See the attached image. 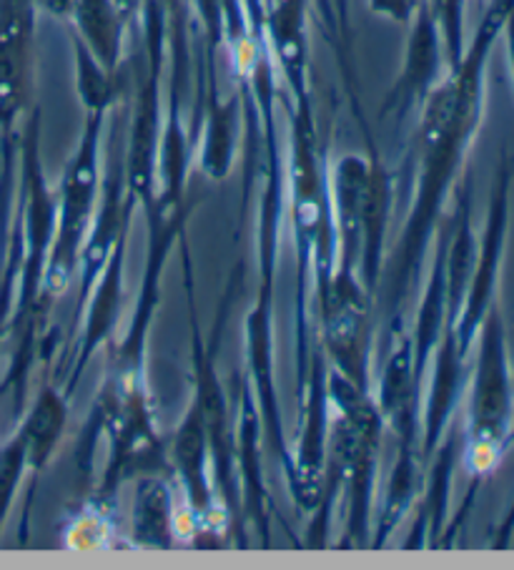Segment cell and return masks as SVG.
I'll list each match as a JSON object with an SVG mask.
<instances>
[{
  "instance_id": "d6986e66",
  "label": "cell",
  "mask_w": 514,
  "mask_h": 570,
  "mask_svg": "<svg viewBox=\"0 0 514 570\" xmlns=\"http://www.w3.org/2000/svg\"><path fill=\"white\" fill-rule=\"evenodd\" d=\"M462 455V435L452 425L444 432L437 450L432 452L427 463H432L429 473L424 475L422 495H419V515L409 540L404 548H437L439 538L447 528V513H449V493H452V478L457 470Z\"/></svg>"
},
{
  "instance_id": "7a4b0ae2",
  "label": "cell",
  "mask_w": 514,
  "mask_h": 570,
  "mask_svg": "<svg viewBox=\"0 0 514 570\" xmlns=\"http://www.w3.org/2000/svg\"><path fill=\"white\" fill-rule=\"evenodd\" d=\"M326 397H329V435H326L324 495L319 508L314 510V523L306 538L309 546H324L334 495L342 493L347 500V518L336 548H369L384 420L374 402V392L357 387L334 367L326 372Z\"/></svg>"
},
{
  "instance_id": "5bb4252c",
  "label": "cell",
  "mask_w": 514,
  "mask_h": 570,
  "mask_svg": "<svg viewBox=\"0 0 514 570\" xmlns=\"http://www.w3.org/2000/svg\"><path fill=\"white\" fill-rule=\"evenodd\" d=\"M382 347L384 357L374 402H377L384 425L397 435V445H419L422 385L414 377L412 334L402 330Z\"/></svg>"
},
{
  "instance_id": "1f68e13d",
  "label": "cell",
  "mask_w": 514,
  "mask_h": 570,
  "mask_svg": "<svg viewBox=\"0 0 514 570\" xmlns=\"http://www.w3.org/2000/svg\"><path fill=\"white\" fill-rule=\"evenodd\" d=\"M482 3H487V0H482Z\"/></svg>"
},
{
  "instance_id": "6da1fadb",
  "label": "cell",
  "mask_w": 514,
  "mask_h": 570,
  "mask_svg": "<svg viewBox=\"0 0 514 570\" xmlns=\"http://www.w3.org/2000/svg\"><path fill=\"white\" fill-rule=\"evenodd\" d=\"M512 8L514 0L484 3L480 26L467 41L459 66L447 71L417 114L407 161L394 176V194H409L412 206L397 247L384 257L377 287L379 302H374L379 320L387 324L384 342L404 330V307L422 277L444 206L457 189L472 144L482 129L490 56Z\"/></svg>"
},
{
  "instance_id": "7c38bea8",
  "label": "cell",
  "mask_w": 514,
  "mask_h": 570,
  "mask_svg": "<svg viewBox=\"0 0 514 570\" xmlns=\"http://www.w3.org/2000/svg\"><path fill=\"white\" fill-rule=\"evenodd\" d=\"M241 96H221L216 83V53L204 51L199 66V106L194 111L189 131L191 149L201 141L199 169L214 181H224L234 166L236 154V126H239Z\"/></svg>"
},
{
  "instance_id": "9a60e30c",
  "label": "cell",
  "mask_w": 514,
  "mask_h": 570,
  "mask_svg": "<svg viewBox=\"0 0 514 570\" xmlns=\"http://www.w3.org/2000/svg\"><path fill=\"white\" fill-rule=\"evenodd\" d=\"M432 380L427 390V400H424L422 412V430H419V445L424 463L437 450L444 432L452 425L454 412H457L459 402L464 397V390L469 385V357L459 350L457 340V324L447 322L439 337V345L432 352Z\"/></svg>"
},
{
  "instance_id": "277c9868",
  "label": "cell",
  "mask_w": 514,
  "mask_h": 570,
  "mask_svg": "<svg viewBox=\"0 0 514 570\" xmlns=\"http://www.w3.org/2000/svg\"><path fill=\"white\" fill-rule=\"evenodd\" d=\"M477 357L469 372V405L462 432V468L469 478L467 498L457 518L444 528L439 548L452 546L454 533L467 520L474 493L500 468L514 442V377L507 357V324L500 302H494L477 332Z\"/></svg>"
},
{
  "instance_id": "ba28073f",
  "label": "cell",
  "mask_w": 514,
  "mask_h": 570,
  "mask_svg": "<svg viewBox=\"0 0 514 570\" xmlns=\"http://www.w3.org/2000/svg\"><path fill=\"white\" fill-rule=\"evenodd\" d=\"M512 186H514V156L502 151L497 171H494L492 196L487 219H484L482 237L477 239V259H474L472 279L467 297H464L459 320H457V340L464 355L472 357L477 332L484 317L494 302H500V272L504 259V247H507L510 232V204H512Z\"/></svg>"
},
{
  "instance_id": "30bf717a",
  "label": "cell",
  "mask_w": 514,
  "mask_h": 570,
  "mask_svg": "<svg viewBox=\"0 0 514 570\" xmlns=\"http://www.w3.org/2000/svg\"><path fill=\"white\" fill-rule=\"evenodd\" d=\"M136 196L126 189V149L118 156H108L103 164L101 196L91 222V229L86 234V242L78 257V309L81 314L88 294H91L96 279L101 277L103 267L111 259L116 244L131 232V219L136 212Z\"/></svg>"
},
{
  "instance_id": "44dd1931",
  "label": "cell",
  "mask_w": 514,
  "mask_h": 570,
  "mask_svg": "<svg viewBox=\"0 0 514 570\" xmlns=\"http://www.w3.org/2000/svg\"><path fill=\"white\" fill-rule=\"evenodd\" d=\"M66 23L108 73H121L126 31L131 21L116 0H76Z\"/></svg>"
},
{
  "instance_id": "8992f818",
  "label": "cell",
  "mask_w": 514,
  "mask_h": 570,
  "mask_svg": "<svg viewBox=\"0 0 514 570\" xmlns=\"http://www.w3.org/2000/svg\"><path fill=\"white\" fill-rule=\"evenodd\" d=\"M111 111H86L81 139L68 159L61 186H58V224L56 237L43 272L38 314L46 322L51 304L71 287L78 269V257L91 229L103 179V131Z\"/></svg>"
},
{
  "instance_id": "cb8c5ba5",
  "label": "cell",
  "mask_w": 514,
  "mask_h": 570,
  "mask_svg": "<svg viewBox=\"0 0 514 570\" xmlns=\"http://www.w3.org/2000/svg\"><path fill=\"white\" fill-rule=\"evenodd\" d=\"M71 51H73V66H76V94H78V101L83 106V114L113 111L118 96H121V81H118V73H108L73 31H71Z\"/></svg>"
},
{
  "instance_id": "7402d4cb",
  "label": "cell",
  "mask_w": 514,
  "mask_h": 570,
  "mask_svg": "<svg viewBox=\"0 0 514 570\" xmlns=\"http://www.w3.org/2000/svg\"><path fill=\"white\" fill-rule=\"evenodd\" d=\"M68 402H71V397H68L63 390H58L56 385H43L41 392H38V397L33 400L31 410L26 412L21 425H18L26 435L28 473L33 475L28 500L33 495L38 475L43 473L48 463H51L58 442L63 438L68 422Z\"/></svg>"
},
{
  "instance_id": "484cf974",
  "label": "cell",
  "mask_w": 514,
  "mask_h": 570,
  "mask_svg": "<svg viewBox=\"0 0 514 570\" xmlns=\"http://www.w3.org/2000/svg\"><path fill=\"white\" fill-rule=\"evenodd\" d=\"M26 473H28V448H26L23 430L18 428L13 435L0 445V533H3L8 513H11L16 493L18 488H21Z\"/></svg>"
},
{
  "instance_id": "f546056e",
  "label": "cell",
  "mask_w": 514,
  "mask_h": 570,
  "mask_svg": "<svg viewBox=\"0 0 514 570\" xmlns=\"http://www.w3.org/2000/svg\"><path fill=\"white\" fill-rule=\"evenodd\" d=\"M502 38H504V46H507V61H510V73H512V86H514V8L510 11L507 21H504Z\"/></svg>"
},
{
  "instance_id": "ac0fdd59",
  "label": "cell",
  "mask_w": 514,
  "mask_h": 570,
  "mask_svg": "<svg viewBox=\"0 0 514 570\" xmlns=\"http://www.w3.org/2000/svg\"><path fill=\"white\" fill-rule=\"evenodd\" d=\"M372 169L367 191L362 204V249H359V277L364 289L377 302V287L384 264V244H387V229L392 219L394 202V174L379 159V151L372 149Z\"/></svg>"
},
{
  "instance_id": "d4e9b609",
  "label": "cell",
  "mask_w": 514,
  "mask_h": 570,
  "mask_svg": "<svg viewBox=\"0 0 514 570\" xmlns=\"http://www.w3.org/2000/svg\"><path fill=\"white\" fill-rule=\"evenodd\" d=\"M113 505L101 503L98 498H91L83 503L76 513L68 518L63 528V548L81 550V553H91V550H111L113 538H118V530L113 525Z\"/></svg>"
},
{
  "instance_id": "2e32d148",
  "label": "cell",
  "mask_w": 514,
  "mask_h": 570,
  "mask_svg": "<svg viewBox=\"0 0 514 570\" xmlns=\"http://www.w3.org/2000/svg\"><path fill=\"white\" fill-rule=\"evenodd\" d=\"M126 247H128V237H123L116 244V249L111 252V259H108V264L103 267L101 277L96 279L91 294H88V302L83 307L86 317H83L81 340H78L76 345L73 360H68V365H71V375H68V382L63 387L68 397H73V390L83 372L88 370V365H91V357L106 345L108 340H111L116 324L121 320V309L126 299L123 297Z\"/></svg>"
},
{
  "instance_id": "ffe728a7",
  "label": "cell",
  "mask_w": 514,
  "mask_h": 570,
  "mask_svg": "<svg viewBox=\"0 0 514 570\" xmlns=\"http://www.w3.org/2000/svg\"><path fill=\"white\" fill-rule=\"evenodd\" d=\"M134 515L128 546L138 550H171L176 540V485L174 475H141L134 480Z\"/></svg>"
},
{
  "instance_id": "4316f807",
  "label": "cell",
  "mask_w": 514,
  "mask_h": 570,
  "mask_svg": "<svg viewBox=\"0 0 514 570\" xmlns=\"http://www.w3.org/2000/svg\"><path fill=\"white\" fill-rule=\"evenodd\" d=\"M429 13L437 23L444 43V56H447L449 71L457 68L464 48H467V33H464V16H467V0H424Z\"/></svg>"
},
{
  "instance_id": "f1b7e54d",
  "label": "cell",
  "mask_w": 514,
  "mask_h": 570,
  "mask_svg": "<svg viewBox=\"0 0 514 570\" xmlns=\"http://www.w3.org/2000/svg\"><path fill=\"white\" fill-rule=\"evenodd\" d=\"M33 3H36L38 11H43L48 16L61 18V21H66L68 13H71V8H73L76 0H33Z\"/></svg>"
},
{
  "instance_id": "3957f363",
  "label": "cell",
  "mask_w": 514,
  "mask_h": 570,
  "mask_svg": "<svg viewBox=\"0 0 514 570\" xmlns=\"http://www.w3.org/2000/svg\"><path fill=\"white\" fill-rule=\"evenodd\" d=\"M18 169H21V199L16 216L23 229V259L18 274V289L8 322L6 337L13 340V360L8 375L0 382V397L13 392V415H23L28 375L36 362L38 345L43 342V320L38 314L43 272L51 254L58 224V194L46 179L41 156V108L33 106L26 116L18 144Z\"/></svg>"
},
{
  "instance_id": "52a82bcc",
  "label": "cell",
  "mask_w": 514,
  "mask_h": 570,
  "mask_svg": "<svg viewBox=\"0 0 514 570\" xmlns=\"http://www.w3.org/2000/svg\"><path fill=\"white\" fill-rule=\"evenodd\" d=\"M196 204H199V199L189 194L186 202L181 206H176V209H158L156 204L146 209L148 252L144 264L141 289H138L131 324H128L126 337L118 342L116 357L108 362V372L101 387L116 400L151 397L146 382L148 332H151L156 309L158 304H161V279L168 264V254H171L176 239L186 232V222H189Z\"/></svg>"
},
{
  "instance_id": "5b68a950",
  "label": "cell",
  "mask_w": 514,
  "mask_h": 570,
  "mask_svg": "<svg viewBox=\"0 0 514 570\" xmlns=\"http://www.w3.org/2000/svg\"><path fill=\"white\" fill-rule=\"evenodd\" d=\"M179 242H181L184 284H186V302H189L191 347H194V395L191 397L201 410L206 438H209V455H211L216 493H219L221 503L231 513L239 546L246 548V540H244L246 530H244V518H241V485H239V468H236V415L231 410L229 395H226V390L219 380V372H216V357H219L224 330L231 317V304L236 299V284L241 279V267L239 272L231 274L229 284H226L219 320L214 322L209 340L204 342L199 320H196L194 267H191V249H189V239H186V234H181Z\"/></svg>"
},
{
  "instance_id": "4dcf8cb0",
  "label": "cell",
  "mask_w": 514,
  "mask_h": 570,
  "mask_svg": "<svg viewBox=\"0 0 514 570\" xmlns=\"http://www.w3.org/2000/svg\"><path fill=\"white\" fill-rule=\"evenodd\" d=\"M507 357H510V367H512V377H514V324L507 327Z\"/></svg>"
},
{
  "instance_id": "4fadbf2b",
  "label": "cell",
  "mask_w": 514,
  "mask_h": 570,
  "mask_svg": "<svg viewBox=\"0 0 514 570\" xmlns=\"http://www.w3.org/2000/svg\"><path fill=\"white\" fill-rule=\"evenodd\" d=\"M271 297L274 287L259 289L254 309L246 317V375L251 380L256 402H259L264 432L271 442V450L279 458L284 468V475L291 470V448L289 440L284 435V420L279 410V400H276L274 387V360H271Z\"/></svg>"
},
{
  "instance_id": "83f0119b",
  "label": "cell",
  "mask_w": 514,
  "mask_h": 570,
  "mask_svg": "<svg viewBox=\"0 0 514 570\" xmlns=\"http://www.w3.org/2000/svg\"><path fill=\"white\" fill-rule=\"evenodd\" d=\"M422 0H367L369 11L374 16L387 18V21L407 28L412 23L414 13H417Z\"/></svg>"
},
{
  "instance_id": "9c48e42d",
  "label": "cell",
  "mask_w": 514,
  "mask_h": 570,
  "mask_svg": "<svg viewBox=\"0 0 514 570\" xmlns=\"http://www.w3.org/2000/svg\"><path fill=\"white\" fill-rule=\"evenodd\" d=\"M36 3L0 0V139L21 134L36 94Z\"/></svg>"
},
{
  "instance_id": "8fae6325",
  "label": "cell",
  "mask_w": 514,
  "mask_h": 570,
  "mask_svg": "<svg viewBox=\"0 0 514 570\" xmlns=\"http://www.w3.org/2000/svg\"><path fill=\"white\" fill-rule=\"evenodd\" d=\"M407 46H404L402 71L397 81L392 83L389 94L384 96L379 108V119L404 121L412 114H419V108L427 101L437 83L447 76V56H444L442 33L429 13L427 3H419L412 23L407 26Z\"/></svg>"
},
{
  "instance_id": "e0dca14e",
  "label": "cell",
  "mask_w": 514,
  "mask_h": 570,
  "mask_svg": "<svg viewBox=\"0 0 514 570\" xmlns=\"http://www.w3.org/2000/svg\"><path fill=\"white\" fill-rule=\"evenodd\" d=\"M239 425H236V468H239L241 485V518L244 525L254 523L259 528L264 546L271 538V515H269V493H266L261 475V412L256 402L249 375L241 377L239 392Z\"/></svg>"
},
{
  "instance_id": "603a6c76",
  "label": "cell",
  "mask_w": 514,
  "mask_h": 570,
  "mask_svg": "<svg viewBox=\"0 0 514 570\" xmlns=\"http://www.w3.org/2000/svg\"><path fill=\"white\" fill-rule=\"evenodd\" d=\"M424 458L419 445H397V460L384 485V498L377 515V528H372V548H382L394 530L409 513L422 495Z\"/></svg>"
}]
</instances>
